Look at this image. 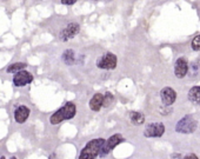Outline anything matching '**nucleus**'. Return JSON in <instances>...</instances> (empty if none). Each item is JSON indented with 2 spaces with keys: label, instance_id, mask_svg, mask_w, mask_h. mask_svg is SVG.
Segmentation results:
<instances>
[{
  "label": "nucleus",
  "instance_id": "f257e3e1",
  "mask_svg": "<svg viewBox=\"0 0 200 159\" xmlns=\"http://www.w3.org/2000/svg\"><path fill=\"white\" fill-rule=\"evenodd\" d=\"M104 144H105V140L102 138L91 140L90 143L83 148V151L79 156V159H94L100 153Z\"/></svg>",
  "mask_w": 200,
  "mask_h": 159
},
{
  "label": "nucleus",
  "instance_id": "f03ea898",
  "mask_svg": "<svg viewBox=\"0 0 200 159\" xmlns=\"http://www.w3.org/2000/svg\"><path fill=\"white\" fill-rule=\"evenodd\" d=\"M74 114H75V105L72 104V103H67L61 108H59L54 114H52V117L50 118V122H51L52 125H57V124L61 123L65 119L73 118Z\"/></svg>",
  "mask_w": 200,
  "mask_h": 159
},
{
  "label": "nucleus",
  "instance_id": "7ed1b4c3",
  "mask_svg": "<svg viewBox=\"0 0 200 159\" xmlns=\"http://www.w3.org/2000/svg\"><path fill=\"white\" fill-rule=\"evenodd\" d=\"M197 128V122L195 119L192 116H185L183 119H180L177 126H175V130L177 132L179 133H193Z\"/></svg>",
  "mask_w": 200,
  "mask_h": 159
},
{
  "label": "nucleus",
  "instance_id": "20e7f679",
  "mask_svg": "<svg viewBox=\"0 0 200 159\" xmlns=\"http://www.w3.org/2000/svg\"><path fill=\"white\" fill-rule=\"evenodd\" d=\"M124 139H122V136L121 134H114V136H112L110 139H107L104 144V146L101 148V151H100V157H105L107 154L110 153L111 151L113 150V148L116 147L118 144H120Z\"/></svg>",
  "mask_w": 200,
  "mask_h": 159
},
{
  "label": "nucleus",
  "instance_id": "39448f33",
  "mask_svg": "<svg viewBox=\"0 0 200 159\" xmlns=\"http://www.w3.org/2000/svg\"><path fill=\"white\" fill-rule=\"evenodd\" d=\"M165 132V126L161 123H151L148 124L145 131H144V134L145 137L152 138V137H161Z\"/></svg>",
  "mask_w": 200,
  "mask_h": 159
},
{
  "label": "nucleus",
  "instance_id": "423d86ee",
  "mask_svg": "<svg viewBox=\"0 0 200 159\" xmlns=\"http://www.w3.org/2000/svg\"><path fill=\"white\" fill-rule=\"evenodd\" d=\"M117 66V57L112 53H106L98 60V67L105 70H113Z\"/></svg>",
  "mask_w": 200,
  "mask_h": 159
},
{
  "label": "nucleus",
  "instance_id": "0eeeda50",
  "mask_svg": "<svg viewBox=\"0 0 200 159\" xmlns=\"http://www.w3.org/2000/svg\"><path fill=\"white\" fill-rule=\"evenodd\" d=\"M33 80V75L27 71H20L18 73L14 74L13 77V83L16 86H25V85L30 84Z\"/></svg>",
  "mask_w": 200,
  "mask_h": 159
},
{
  "label": "nucleus",
  "instance_id": "6e6552de",
  "mask_svg": "<svg viewBox=\"0 0 200 159\" xmlns=\"http://www.w3.org/2000/svg\"><path fill=\"white\" fill-rule=\"evenodd\" d=\"M188 72V64L184 58H179L174 64V73L177 78H184Z\"/></svg>",
  "mask_w": 200,
  "mask_h": 159
},
{
  "label": "nucleus",
  "instance_id": "1a4fd4ad",
  "mask_svg": "<svg viewBox=\"0 0 200 159\" xmlns=\"http://www.w3.org/2000/svg\"><path fill=\"white\" fill-rule=\"evenodd\" d=\"M160 97H161V100H163L164 105L169 106L172 105L174 101H175V98H177V93L171 87H165L161 90L160 92Z\"/></svg>",
  "mask_w": 200,
  "mask_h": 159
},
{
  "label": "nucleus",
  "instance_id": "9d476101",
  "mask_svg": "<svg viewBox=\"0 0 200 159\" xmlns=\"http://www.w3.org/2000/svg\"><path fill=\"white\" fill-rule=\"evenodd\" d=\"M78 32H79V25L72 22V24L67 25V27H66L64 31H61V33H60V39L64 40V41H66V40H69L71 38H73Z\"/></svg>",
  "mask_w": 200,
  "mask_h": 159
},
{
  "label": "nucleus",
  "instance_id": "9b49d317",
  "mask_svg": "<svg viewBox=\"0 0 200 159\" xmlns=\"http://www.w3.org/2000/svg\"><path fill=\"white\" fill-rule=\"evenodd\" d=\"M28 116H30V108H28L27 106H24V105L19 106L16 110V112H14L16 122L19 123V124L25 123V120L28 118Z\"/></svg>",
  "mask_w": 200,
  "mask_h": 159
},
{
  "label": "nucleus",
  "instance_id": "f8f14e48",
  "mask_svg": "<svg viewBox=\"0 0 200 159\" xmlns=\"http://www.w3.org/2000/svg\"><path fill=\"white\" fill-rule=\"evenodd\" d=\"M104 105V95L101 93H97L93 95V98L90 101V107L93 111H99L101 106Z\"/></svg>",
  "mask_w": 200,
  "mask_h": 159
},
{
  "label": "nucleus",
  "instance_id": "ddd939ff",
  "mask_svg": "<svg viewBox=\"0 0 200 159\" xmlns=\"http://www.w3.org/2000/svg\"><path fill=\"white\" fill-rule=\"evenodd\" d=\"M188 99L192 103H194L197 105H200V87L199 86H194L192 87L188 92Z\"/></svg>",
  "mask_w": 200,
  "mask_h": 159
},
{
  "label": "nucleus",
  "instance_id": "4468645a",
  "mask_svg": "<svg viewBox=\"0 0 200 159\" xmlns=\"http://www.w3.org/2000/svg\"><path fill=\"white\" fill-rule=\"evenodd\" d=\"M130 119L134 125H141L145 122V117L140 112H131L130 113Z\"/></svg>",
  "mask_w": 200,
  "mask_h": 159
},
{
  "label": "nucleus",
  "instance_id": "2eb2a0df",
  "mask_svg": "<svg viewBox=\"0 0 200 159\" xmlns=\"http://www.w3.org/2000/svg\"><path fill=\"white\" fill-rule=\"evenodd\" d=\"M63 60L65 64L67 65H73L74 61H75V55H74V52L72 50H66L63 54Z\"/></svg>",
  "mask_w": 200,
  "mask_h": 159
},
{
  "label": "nucleus",
  "instance_id": "dca6fc26",
  "mask_svg": "<svg viewBox=\"0 0 200 159\" xmlns=\"http://www.w3.org/2000/svg\"><path fill=\"white\" fill-rule=\"evenodd\" d=\"M26 67V64L24 63H16V64H12L8 66V69H7V72L8 73H18V72H20L22 70Z\"/></svg>",
  "mask_w": 200,
  "mask_h": 159
},
{
  "label": "nucleus",
  "instance_id": "f3484780",
  "mask_svg": "<svg viewBox=\"0 0 200 159\" xmlns=\"http://www.w3.org/2000/svg\"><path fill=\"white\" fill-rule=\"evenodd\" d=\"M188 69H190V74H192V75L198 74V72H199L200 70V60H197L194 63H192Z\"/></svg>",
  "mask_w": 200,
  "mask_h": 159
},
{
  "label": "nucleus",
  "instance_id": "a211bd4d",
  "mask_svg": "<svg viewBox=\"0 0 200 159\" xmlns=\"http://www.w3.org/2000/svg\"><path fill=\"white\" fill-rule=\"evenodd\" d=\"M113 100H114V97L112 95V93H110V92H107L105 95H104V105L105 107H108V106L113 103Z\"/></svg>",
  "mask_w": 200,
  "mask_h": 159
},
{
  "label": "nucleus",
  "instance_id": "6ab92c4d",
  "mask_svg": "<svg viewBox=\"0 0 200 159\" xmlns=\"http://www.w3.org/2000/svg\"><path fill=\"white\" fill-rule=\"evenodd\" d=\"M192 48L194 51H200V34L193 38V40H192Z\"/></svg>",
  "mask_w": 200,
  "mask_h": 159
},
{
  "label": "nucleus",
  "instance_id": "aec40b11",
  "mask_svg": "<svg viewBox=\"0 0 200 159\" xmlns=\"http://www.w3.org/2000/svg\"><path fill=\"white\" fill-rule=\"evenodd\" d=\"M75 1L77 0H61V2H63L64 5H73Z\"/></svg>",
  "mask_w": 200,
  "mask_h": 159
},
{
  "label": "nucleus",
  "instance_id": "412c9836",
  "mask_svg": "<svg viewBox=\"0 0 200 159\" xmlns=\"http://www.w3.org/2000/svg\"><path fill=\"white\" fill-rule=\"evenodd\" d=\"M184 159H198V157L195 154H190V156H186Z\"/></svg>",
  "mask_w": 200,
  "mask_h": 159
},
{
  "label": "nucleus",
  "instance_id": "4be33fe9",
  "mask_svg": "<svg viewBox=\"0 0 200 159\" xmlns=\"http://www.w3.org/2000/svg\"><path fill=\"white\" fill-rule=\"evenodd\" d=\"M11 159H17V158H16V157H12V158H11Z\"/></svg>",
  "mask_w": 200,
  "mask_h": 159
},
{
  "label": "nucleus",
  "instance_id": "5701e85b",
  "mask_svg": "<svg viewBox=\"0 0 200 159\" xmlns=\"http://www.w3.org/2000/svg\"><path fill=\"white\" fill-rule=\"evenodd\" d=\"M0 159H5V157H1V158H0Z\"/></svg>",
  "mask_w": 200,
  "mask_h": 159
}]
</instances>
